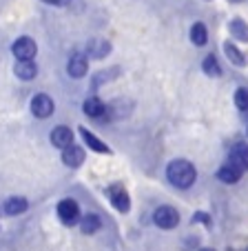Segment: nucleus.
<instances>
[{
    "mask_svg": "<svg viewBox=\"0 0 248 251\" xmlns=\"http://www.w3.org/2000/svg\"><path fill=\"white\" fill-rule=\"evenodd\" d=\"M224 53H226V58L230 60V65H235V67H244V65H246V56H244L242 49H239L237 45H233L230 40H226V43H224Z\"/></svg>",
    "mask_w": 248,
    "mask_h": 251,
    "instance_id": "obj_14",
    "label": "nucleus"
},
{
    "mask_svg": "<svg viewBox=\"0 0 248 251\" xmlns=\"http://www.w3.org/2000/svg\"><path fill=\"white\" fill-rule=\"evenodd\" d=\"M27 200L24 198H18V196H14V198H9L5 202V213H9V216H18V213H24L27 211Z\"/></svg>",
    "mask_w": 248,
    "mask_h": 251,
    "instance_id": "obj_20",
    "label": "nucleus"
},
{
    "mask_svg": "<svg viewBox=\"0 0 248 251\" xmlns=\"http://www.w3.org/2000/svg\"><path fill=\"white\" fill-rule=\"evenodd\" d=\"M202 251H213V249H202Z\"/></svg>",
    "mask_w": 248,
    "mask_h": 251,
    "instance_id": "obj_26",
    "label": "nucleus"
},
{
    "mask_svg": "<svg viewBox=\"0 0 248 251\" xmlns=\"http://www.w3.org/2000/svg\"><path fill=\"white\" fill-rule=\"evenodd\" d=\"M244 251H248V247H246V249H244Z\"/></svg>",
    "mask_w": 248,
    "mask_h": 251,
    "instance_id": "obj_27",
    "label": "nucleus"
},
{
    "mask_svg": "<svg viewBox=\"0 0 248 251\" xmlns=\"http://www.w3.org/2000/svg\"><path fill=\"white\" fill-rule=\"evenodd\" d=\"M80 133H82V138H85V142L89 145V149H93V151H98V153H111V149H109V145L107 142H102L95 133H91L89 129H80Z\"/></svg>",
    "mask_w": 248,
    "mask_h": 251,
    "instance_id": "obj_12",
    "label": "nucleus"
},
{
    "mask_svg": "<svg viewBox=\"0 0 248 251\" xmlns=\"http://www.w3.org/2000/svg\"><path fill=\"white\" fill-rule=\"evenodd\" d=\"M153 223L158 225L159 229H175L178 227V223H180V213H178V209H173V207H169V204H162V207H158L155 209V213H153Z\"/></svg>",
    "mask_w": 248,
    "mask_h": 251,
    "instance_id": "obj_2",
    "label": "nucleus"
},
{
    "mask_svg": "<svg viewBox=\"0 0 248 251\" xmlns=\"http://www.w3.org/2000/svg\"><path fill=\"white\" fill-rule=\"evenodd\" d=\"M109 200H111V204L117 209L120 213H127L129 209H131V198H129V194H127V189L122 185H113V187H109Z\"/></svg>",
    "mask_w": 248,
    "mask_h": 251,
    "instance_id": "obj_5",
    "label": "nucleus"
},
{
    "mask_svg": "<svg viewBox=\"0 0 248 251\" xmlns=\"http://www.w3.org/2000/svg\"><path fill=\"white\" fill-rule=\"evenodd\" d=\"M67 71H69L71 78H82L87 76V71H89V62L82 53H73L69 58V65H67Z\"/></svg>",
    "mask_w": 248,
    "mask_h": 251,
    "instance_id": "obj_8",
    "label": "nucleus"
},
{
    "mask_svg": "<svg viewBox=\"0 0 248 251\" xmlns=\"http://www.w3.org/2000/svg\"><path fill=\"white\" fill-rule=\"evenodd\" d=\"M111 51V45L107 40H91L89 43V56L91 58H104Z\"/></svg>",
    "mask_w": 248,
    "mask_h": 251,
    "instance_id": "obj_21",
    "label": "nucleus"
},
{
    "mask_svg": "<svg viewBox=\"0 0 248 251\" xmlns=\"http://www.w3.org/2000/svg\"><path fill=\"white\" fill-rule=\"evenodd\" d=\"M246 133H248V127H246Z\"/></svg>",
    "mask_w": 248,
    "mask_h": 251,
    "instance_id": "obj_28",
    "label": "nucleus"
},
{
    "mask_svg": "<svg viewBox=\"0 0 248 251\" xmlns=\"http://www.w3.org/2000/svg\"><path fill=\"white\" fill-rule=\"evenodd\" d=\"M62 162H65L67 167H80L85 162V149L75 147V145L62 149Z\"/></svg>",
    "mask_w": 248,
    "mask_h": 251,
    "instance_id": "obj_11",
    "label": "nucleus"
},
{
    "mask_svg": "<svg viewBox=\"0 0 248 251\" xmlns=\"http://www.w3.org/2000/svg\"><path fill=\"white\" fill-rule=\"evenodd\" d=\"M82 111H85L89 118H107V104H104L100 98H95V96H91V98L85 100Z\"/></svg>",
    "mask_w": 248,
    "mask_h": 251,
    "instance_id": "obj_9",
    "label": "nucleus"
},
{
    "mask_svg": "<svg viewBox=\"0 0 248 251\" xmlns=\"http://www.w3.org/2000/svg\"><path fill=\"white\" fill-rule=\"evenodd\" d=\"M166 178H169V182L173 187H178V189H188V187H193V182H195L197 171L188 160L180 158V160L169 162V167H166Z\"/></svg>",
    "mask_w": 248,
    "mask_h": 251,
    "instance_id": "obj_1",
    "label": "nucleus"
},
{
    "mask_svg": "<svg viewBox=\"0 0 248 251\" xmlns=\"http://www.w3.org/2000/svg\"><path fill=\"white\" fill-rule=\"evenodd\" d=\"M193 223H204L206 227H211V218H208L206 213H195V216H193Z\"/></svg>",
    "mask_w": 248,
    "mask_h": 251,
    "instance_id": "obj_23",
    "label": "nucleus"
},
{
    "mask_svg": "<svg viewBox=\"0 0 248 251\" xmlns=\"http://www.w3.org/2000/svg\"><path fill=\"white\" fill-rule=\"evenodd\" d=\"M11 51H14V56L18 58V60H33V56H36V51H38V45H36V40L24 36V38L16 40Z\"/></svg>",
    "mask_w": 248,
    "mask_h": 251,
    "instance_id": "obj_7",
    "label": "nucleus"
},
{
    "mask_svg": "<svg viewBox=\"0 0 248 251\" xmlns=\"http://www.w3.org/2000/svg\"><path fill=\"white\" fill-rule=\"evenodd\" d=\"M228 165H233L242 174L248 171V145H244V142L233 145V149L228 151Z\"/></svg>",
    "mask_w": 248,
    "mask_h": 251,
    "instance_id": "obj_6",
    "label": "nucleus"
},
{
    "mask_svg": "<svg viewBox=\"0 0 248 251\" xmlns=\"http://www.w3.org/2000/svg\"><path fill=\"white\" fill-rule=\"evenodd\" d=\"M191 43L197 45V47H204V45L208 43V31H206L204 23H195L191 27Z\"/></svg>",
    "mask_w": 248,
    "mask_h": 251,
    "instance_id": "obj_17",
    "label": "nucleus"
},
{
    "mask_svg": "<svg viewBox=\"0 0 248 251\" xmlns=\"http://www.w3.org/2000/svg\"><path fill=\"white\" fill-rule=\"evenodd\" d=\"M230 2H242V0H230Z\"/></svg>",
    "mask_w": 248,
    "mask_h": 251,
    "instance_id": "obj_25",
    "label": "nucleus"
},
{
    "mask_svg": "<svg viewBox=\"0 0 248 251\" xmlns=\"http://www.w3.org/2000/svg\"><path fill=\"white\" fill-rule=\"evenodd\" d=\"M228 31H230V36H233L235 40H239V43H248V25L244 23V20H239V18L230 20Z\"/></svg>",
    "mask_w": 248,
    "mask_h": 251,
    "instance_id": "obj_16",
    "label": "nucleus"
},
{
    "mask_svg": "<svg viewBox=\"0 0 248 251\" xmlns=\"http://www.w3.org/2000/svg\"><path fill=\"white\" fill-rule=\"evenodd\" d=\"M242 171L239 169H235L233 165H228V162H226L224 167H220V169H217V178H220L222 182H226V185H235V182H239V178H242Z\"/></svg>",
    "mask_w": 248,
    "mask_h": 251,
    "instance_id": "obj_15",
    "label": "nucleus"
},
{
    "mask_svg": "<svg viewBox=\"0 0 248 251\" xmlns=\"http://www.w3.org/2000/svg\"><path fill=\"white\" fill-rule=\"evenodd\" d=\"M51 145L58 149H67L73 145V131L69 127H56L51 131Z\"/></svg>",
    "mask_w": 248,
    "mask_h": 251,
    "instance_id": "obj_10",
    "label": "nucleus"
},
{
    "mask_svg": "<svg viewBox=\"0 0 248 251\" xmlns=\"http://www.w3.org/2000/svg\"><path fill=\"white\" fill-rule=\"evenodd\" d=\"M53 109H56V102L47 94H38L31 98V114L36 118H49L53 114Z\"/></svg>",
    "mask_w": 248,
    "mask_h": 251,
    "instance_id": "obj_4",
    "label": "nucleus"
},
{
    "mask_svg": "<svg viewBox=\"0 0 248 251\" xmlns=\"http://www.w3.org/2000/svg\"><path fill=\"white\" fill-rule=\"evenodd\" d=\"M202 69H204L206 76H211V78H217L222 76V67H220V60H217L213 53H208V56L204 58V62H202Z\"/></svg>",
    "mask_w": 248,
    "mask_h": 251,
    "instance_id": "obj_19",
    "label": "nucleus"
},
{
    "mask_svg": "<svg viewBox=\"0 0 248 251\" xmlns=\"http://www.w3.org/2000/svg\"><path fill=\"white\" fill-rule=\"evenodd\" d=\"M235 104H237V109L248 111V89L246 87H239V89L235 91Z\"/></svg>",
    "mask_w": 248,
    "mask_h": 251,
    "instance_id": "obj_22",
    "label": "nucleus"
},
{
    "mask_svg": "<svg viewBox=\"0 0 248 251\" xmlns=\"http://www.w3.org/2000/svg\"><path fill=\"white\" fill-rule=\"evenodd\" d=\"M14 74L18 78H23V80H31V78H36L38 67L33 60H18L14 67Z\"/></svg>",
    "mask_w": 248,
    "mask_h": 251,
    "instance_id": "obj_13",
    "label": "nucleus"
},
{
    "mask_svg": "<svg viewBox=\"0 0 248 251\" xmlns=\"http://www.w3.org/2000/svg\"><path fill=\"white\" fill-rule=\"evenodd\" d=\"M58 218L62 220V225L67 227H73L75 223H80V207L75 200L65 198L58 202Z\"/></svg>",
    "mask_w": 248,
    "mask_h": 251,
    "instance_id": "obj_3",
    "label": "nucleus"
},
{
    "mask_svg": "<svg viewBox=\"0 0 248 251\" xmlns=\"http://www.w3.org/2000/svg\"><path fill=\"white\" fill-rule=\"evenodd\" d=\"M45 2H49V5H65L69 0H45Z\"/></svg>",
    "mask_w": 248,
    "mask_h": 251,
    "instance_id": "obj_24",
    "label": "nucleus"
},
{
    "mask_svg": "<svg viewBox=\"0 0 248 251\" xmlns=\"http://www.w3.org/2000/svg\"><path fill=\"white\" fill-rule=\"evenodd\" d=\"M100 227H102V220H100V216H95V213H87L85 218L80 220L82 233H95Z\"/></svg>",
    "mask_w": 248,
    "mask_h": 251,
    "instance_id": "obj_18",
    "label": "nucleus"
}]
</instances>
